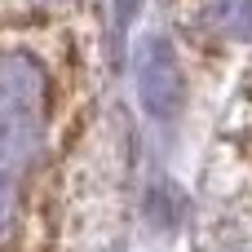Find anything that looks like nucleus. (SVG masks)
<instances>
[{
  "mask_svg": "<svg viewBox=\"0 0 252 252\" xmlns=\"http://www.w3.org/2000/svg\"><path fill=\"white\" fill-rule=\"evenodd\" d=\"M49 71L27 49H0V244L13 239L22 186L44 151Z\"/></svg>",
  "mask_w": 252,
  "mask_h": 252,
  "instance_id": "1",
  "label": "nucleus"
},
{
  "mask_svg": "<svg viewBox=\"0 0 252 252\" xmlns=\"http://www.w3.org/2000/svg\"><path fill=\"white\" fill-rule=\"evenodd\" d=\"M133 80H137V97L146 106V115L155 120H177L186 106V75L182 62L173 53V44L164 35H146L133 53Z\"/></svg>",
  "mask_w": 252,
  "mask_h": 252,
  "instance_id": "2",
  "label": "nucleus"
},
{
  "mask_svg": "<svg viewBox=\"0 0 252 252\" xmlns=\"http://www.w3.org/2000/svg\"><path fill=\"white\" fill-rule=\"evenodd\" d=\"M217 31H226V35H239V40H248L252 35V0H226V4H217Z\"/></svg>",
  "mask_w": 252,
  "mask_h": 252,
  "instance_id": "3",
  "label": "nucleus"
}]
</instances>
